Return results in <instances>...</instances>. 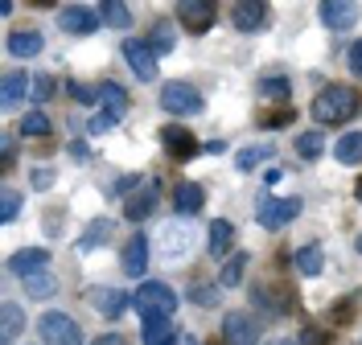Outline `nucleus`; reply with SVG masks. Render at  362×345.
Segmentation results:
<instances>
[{
    "label": "nucleus",
    "instance_id": "obj_1",
    "mask_svg": "<svg viewBox=\"0 0 362 345\" xmlns=\"http://www.w3.org/2000/svg\"><path fill=\"white\" fill-rule=\"evenodd\" d=\"M313 119L321 123V128H338V123H350L354 115L362 111V95L354 91V87H341V83H334V87H325V91L313 95Z\"/></svg>",
    "mask_w": 362,
    "mask_h": 345
},
{
    "label": "nucleus",
    "instance_id": "obj_2",
    "mask_svg": "<svg viewBox=\"0 0 362 345\" xmlns=\"http://www.w3.org/2000/svg\"><path fill=\"white\" fill-rule=\"evenodd\" d=\"M132 308L140 317H173L177 313V292L160 279H144L132 296Z\"/></svg>",
    "mask_w": 362,
    "mask_h": 345
},
{
    "label": "nucleus",
    "instance_id": "obj_3",
    "mask_svg": "<svg viewBox=\"0 0 362 345\" xmlns=\"http://www.w3.org/2000/svg\"><path fill=\"white\" fill-rule=\"evenodd\" d=\"M177 21L194 33V37H202L214 29L218 21V0H177Z\"/></svg>",
    "mask_w": 362,
    "mask_h": 345
},
{
    "label": "nucleus",
    "instance_id": "obj_4",
    "mask_svg": "<svg viewBox=\"0 0 362 345\" xmlns=\"http://www.w3.org/2000/svg\"><path fill=\"white\" fill-rule=\"evenodd\" d=\"M160 107L169 115H198L206 107L194 83H165L160 87Z\"/></svg>",
    "mask_w": 362,
    "mask_h": 345
},
{
    "label": "nucleus",
    "instance_id": "obj_5",
    "mask_svg": "<svg viewBox=\"0 0 362 345\" xmlns=\"http://www.w3.org/2000/svg\"><path fill=\"white\" fill-rule=\"evenodd\" d=\"M37 333H42L45 345H83V329L66 313H45L37 321Z\"/></svg>",
    "mask_w": 362,
    "mask_h": 345
},
{
    "label": "nucleus",
    "instance_id": "obj_6",
    "mask_svg": "<svg viewBox=\"0 0 362 345\" xmlns=\"http://www.w3.org/2000/svg\"><path fill=\"white\" fill-rule=\"evenodd\" d=\"M296 214H300V198H264L255 206V222L264 230H280V226H288Z\"/></svg>",
    "mask_w": 362,
    "mask_h": 345
},
{
    "label": "nucleus",
    "instance_id": "obj_7",
    "mask_svg": "<svg viewBox=\"0 0 362 345\" xmlns=\"http://www.w3.org/2000/svg\"><path fill=\"white\" fill-rule=\"evenodd\" d=\"M317 17H321L325 29L341 33V29H354V25H358L362 4L358 0H321V4H317Z\"/></svg>",
    "mask_w": 362,
    "mask_h": 345
},
{
    "label": "nucleus",
    "instance_id": "obj_8",
    "mask_svg": "<svg viewBox=\"0 0 362 345\" xmlns=\"http://www.w3.org/2000/svg\"><path fill=\"white\" fill-rule=\"evenodd\" d=\"M124 62L132 66V74L140 83H153V78H157V49L148 46V42L128 37V42H124Z\"/></svg>",
    "mask_w": 362,
    "mask_h": 345
},
{
    "label": "nucleus",
    "instance_id": "obj_9",
    "mask_svg": "<svg viewBox=\"0 0 362 345\" xmlns=\"http://www.w3.org/2000/svg\"><path fill=\"white\" fill-rule=\"evenodd\" d=\"M230 25L239 33H259L268 25V0H235L230 4Z\"/></svg>",
    "mask_w": 362,
    "mask_h": 345
},
{
    "label": "nucleus",
    "instance_id": "obj_10",
    "mask_svg": "<svg viewBox=\"0 0 362 345\" xmlns=\"http://www.w3.org/2000/svg\"><path fill=\"white\" fill-rule=\"evenodd\" d=\"M223 341L226 345H259V321L251 313H226L223 317Z\"/></svg>",
    "mask_w": 362,
    "mask_h": 345
},
{
    "label": "nucleus",
    "instance_id": "obj_11",
    "mask_svg": "<svg viewBox=\"0 0 362 345\" xmlns=\"http://www.w3.org/2000/svg\"><path fill=\"white\" fill-rule=\"evenodd\" d=\"M157 243H160V259H185V251L194 247V230L185 222H165Z\"/></svg>",
    "mask_w": 362,
    "mask_h": 345
},
{
    "label": "nucleus",
    "instance_id": "obj_12",
    "mask_svg": "<svg viewBox=\"0 0 362 345\" xmlns=\"http://www.w3.org/2000/svg\"><path fill=\"white\" fill-rule=\"evenodd\" d=\"M160 148L173 157V161H189L194 152H198V140L189 128H181V123H165L160 128Z\"/></svg>",
    "mask_w": 362,
    "mask_h": 345
},
{
    "label": "nucleus",
    "instance_id": "obj_13",
    "mask_svg": "<svg viewBox=\"0 0 362 345\" xmlns=\"http://www.w3.org/2000/svg\"><path fill=\"white\" fill-rule=\"evenodd\" d=\"M99 13H90L87 4H66L62 13H58V25H62V33H74V37H87L99 29Z\"/></svg>",
    "mask_w": 362,
    "mask_h": 345
},
{
    "label": "nucleus",
    "instance_id": "obj_14",
    "mask_svg": "<svg viewBox=\"0 0 362 345\" xmlns=\"http://www.w3.org/2000/svg\"><path fill=\"white\" fill-rule=\"evenodd\" d=\"M87 300L95 304V313L107 317V321H115V317L128 308V292H115V288H90Z\"/></svg>",
    "mask_w": 362,
    "mask_h": 345
},
{
    "label": "nucleus",
    "instance_id": "obj_15",
    "mask_svg": "<svg viewBox=\"0 0 362 345\" xmlns=\"http://www.w3.org/2000/svg\"><path fill=\"white\" fill-rule=\"evenodd\" d=\"M49 267V251L45 247H25L8 259V272L13 276H33V272H45Z\"/></svg>",
    "mask_w": 362,
    "mask_h": 345
},
{
    "label": "nucleus",
    "instance_id": "obj_16",
    "mask_svg": "<svg viewBox=\"0 0 362 345\" xmlns=\"http://www.w3.org/2000/svg\"><path fill=\"white\" fill-rule=\"evenodd\" d=\"M157 193H160L157 185H144V189L128 193V198H124V214H128L132 222H144V218L157 210Z\"/></svg>",
    "mask_w": 362,
    "mask_h": 345
},
{
    "label": "nucleus",
    "instance_id": "obj_17",
    "mask_svg": "<svg viewBox=\"0 0 362 345\" xmlns=\"http://www.w3.org/2000/svg\"><path fill=\"white\" fill-rule=\"evenodd\" d=\"M124 272L132 279H140L148 272V238L144 234H132L128 238V247H124Z\"/></svg>",
    "mask_w": 362,
    "mask_h": 345
},
{
    "label": "nucleus",
    "instance_id": "obj_18",
    "mask_svg": "<svg viewBox=\"0 0 362 345\" xmlns=\"http://www.w3.org/2000/svg\"><path fill=\"white\" fill-rule=\"evenodd\" d=\"M202 206H206V189L198 181H181L177 189H173V210H177L181 218H185V214H198Z\"/></svg>",
    "mask_w": 362,
    "mask_h": 345
},
{
    "label": "nucleus",
    "instance_id": "obj_19",
    "mask_svg": "<svg viewBox=\"0 0 362 345\" xmlns=\"http://www.w3.org/2000/svg\"><path fill=\"white\" fill-rule=\"evenodd\" d=\"M144 345H177L173 317H144Z\"/></svg>",
    "mask_w": 362,
    "mask_h": 345
},
{
    "label": "nucleus",
    "instance_id": "obj_20",
    "mask_svg": "<svg viewBox=\"0 0 362 345\" xmlns=\"http://www.w3.org/2000/svg\"><path fill=\"white\" fill-rule=\"evenodd\" d=\"M45 46V37L37 29H17V33H8V54L13 58H37Z\"/></svg>",
    "mask_w": 362,
    "mask_h": 345
},
{
    "label": "nucleus",
    "instance_id": "obj_21",
    "mask_svg": "<svg viewBox=\"0 0 362 345\" xmlns=\"http://www.w3.org/2000/svg\"><path fill=\"white\" fill-rule=\"evenodd\" d=\"M99 103H103V111L115 115V119L128 115V91H124L119 83H99Z\"/></svg>",
    "mask_w": 362,
    "mask_h": 345
},
{
    "label": "nucleus",
    "instance_id": "obj_22",
    "mask_svg": "<svg viewBox=\"0 0 362 345\" xmlns=\"http://www.w3.org/2000/svg\"><path fill=\"white\" fill-rule=\"evenodd\" d=\"M230 243H235V226H230L226 218H218V222H210V238H206V251L214 255V259H226V251H230Z\"/></svg>",
    "mask_w": 362,
    "mask_h": 345
},
{
    "label": "nucleus",
    "instance_id": "obj_23",
    "mask_svg": "<svg viewBox=\"0 0 362 345\" xmlns=\"http://www.w3.org/2000/svg\"><path fill=\"white\" fill-rule=\"evenodd\" d=\"M251 304L264 308L268 317H284V313H288V300H280V292H272L268 284H255V288H251Z\"/></svg>",
    "mask_w": 362,
    "mask_h": 345
},
{
    "label": "nucleus",
    "instance_id": "obj_24",
    "mask_svg": "<svg viewBox=\"0 0 362 345\" xmlns=\"http://www.w3.org/2000/svg\"><path fill=\"white\" fill-rule=\"evenodd\" d=\"M21 284H25V296L29 300H49L58 292V279L49 276V267L45 272H33V276H21Z\"/></svg>",
    "mask_w": 362,
    "mask_h": 345
},
{
    "label": "nucleus",
    "instance_id": "obj_25",
    "mask_svg": "<svg viewBox=\"0 0 362 345\" xmlns=\"http://www.w3.org/2000/svg\"><path fill=\"white\" fill-rule=\"evenodd\" d=\"M334 157H338V164H362V132H346L334 144Z\"/></svg>",
    "mask_w": 362,
    "mask_h": 345
},
{
    "label": "nucleus",
    "instance_id": "obj_26",
    "mask_svg": "<svg viewBox=\"0 0 362 345\" xmlns=\"http://www.w3.org/2000/svg\"><path fill=\"white\" fill-rule=\"evenodd\" d=\"M243 272H247V255L235 251L223 263V272H218V288H239V284H243Z\"/></svg>",
    "mask_w": 362,
    "mask_h": 345
},
{
    "label": "nucleus",
    "instance_id": "obj_27",
    "mask_svg": "<svg viewBox=\"0 0 362 345\" xmlns=\"http://www.w3.org/2000/svg\"><path fill=\"white\" fill-rule=\"evenodd\" d=\"M99 17H103V25H112V29H128L132 25V13H128L124 0H99Z\"/></svg>",
    "mask_w": 362,
    "mask_h": 345
},
{
    "label": "nucleus",
    "instance_id": "obj_28",
    "mask_svg": "<svg viewBox=\"0 0 362 345\" xmlns=\"http://www.w3.org/2000/svg\"><path fill=\"white\" fill-rule=\"evenodd\" d=\"M276 157V144H251V148H243L239 157H235V164L243 169V173H251V169H259L264 161H272Z\"/></svg>",
    "mask_w": 362,
    "mask_h": 345
},
{
    "label": "nucleus",
    "instance_id": "obj_29",
    "mask_svg": "<svg viewBox=\"0 0 362 345\" xmlns=\"http://www.w3.org/2000/svg\"><path fill=\"white\" fill-rule=\"evenodd\" d=\"M112 238V218H95L87 226V234L78 238V251H95V247H103Z\"/></svg>",
    "mask_w": 362,
    "mask_h": 345
},
{
    "label": "nucleus",
    "instance_id": "obj_30",
    "mask_svg": "<svg viewBox=\"0 0 362 345\" xmlns=\"http://www.w3.org/2000/svg\"><path fill=\"white\" fill-rule=\"evenodd\" d=\"M296 272H300V276H321V263H325V259H321V247H317V243H309V247H300V251H296Z\"/></svg>",
    "mask_w": 362,
    "mask_h": 345
},
{
    "label": "nucleus",
    "instance_id": "obj_31",
    "mask_svg": "<svg viewBox=\"0 0 362 345\" xmlns=\"http://www.w3.org/2000/svg\"><path fill=\"white\" fill-rule=\"evenodd\" d=\"M0 321H4V329H0V333H4V345H13L17 341V333H21V325H25V313L8 300V304L0 308Z\"/></svg>",
    "mask_w": 362,
    "mask_h": 345
},
{
    "label": "nucleus",
    "instance_id": "obj_32",
    "mask_svg": "<svg viewBox=\"0 0 362 345\" xmlns=\"http://www.w3.org/2000/svg\"><path fill=\"white\" fill-rule=\"evenodd\" d=\"M25 91H29V78L25 74H4V91H0V103L4 107H17L25 99Z\"/></svg>",
    "mask_w": 362,
    "mask_h": 345
},
{
    "label": "nucleus",
    "instance_id": "obj_33",
    "mask_svg": "<svg viewBox=\"0 0 362 345\" xmlns=\"http://www.w3.org/2000/svg\"><path fill=\"white\" fill-rule=\"evenodd\" d=\"M54 132V123H49V115L45 111H29L21 119V136H33V140H45Z\"/></svg>",
    "mask_w": 362,
    "mask_h": 345
},
{
    "label": "nucleus",
    "instance_id": "obj_34",
    "mask_svg": "<svg viewBox=\"0 0 362 345\" xmlns=\"http://www.w3.org/2000/svg\"><path fill=\"white\" fill-rule=\"evenodd\" d=\"M296 152L305 157V161H313L325 152V132H305V136H296Z\"/></svg>",
    "mask_w": 362,
    "mask_h": 345
},
{
    "label": "nucleus",
    "instance_id": "obj_35",
    "mask_svg": "<svg viewBox=\"0 0 362 345\" xmlns=\"http://www.w3.org/2000/svg\"><path fill=\"white\" fill-rule=\"evenodd\" d=\"M173 42H177V37H173V25H169V21H157V25H153V33H148V46L157 49V54H169V49H173Z\"/></svg>",
    "mask_w": 362,
    "mask_h": 345
},
{
    "label": "nucleus",
    "instance_id": "obj_36",
    "mask_svg": "<svg viewBox=\"0 0 362 345\" xmlns=\"http://www.w3.org/2000/svg\"><path fill=\"white\" fill-rule=\"evenodd\" d=\"M259 95H264V99H293V83L280 78V74H276V78H264V83H259Z\"/></svg>",
    "mask_w": 362,
    "mask_h": 345
},
{
    "label": "nucleus",
    "instance_id": "obj_37",
    "mask_svg": "<svg viewBox=\"0 0 362 345\" xmlns=\"http://www.w3.org/2000/svg\"><path fill=\"white\" fill-rule=\"evenodd\" d=\"M189 300L202 304V308H214V304H218V288H214V284H194V288H189Z\"/></svg>",
    "mask_w": 362,
    "mask_h": 345
},
{
    "label": "nucleus",
    "instance_id": "obj_38",
    "mask_svg": "<svg viewBox=\"0 0 362 345\" xmlns=\"http://www.w3.org/2000/svg\"><path fill=\"white\" fill-rule=\"evenodd\" d=\"M296 119L293 107H280V111H268V115H259V128H288Z\"/></svg>",
    "mask_w": 362,
    "mask_h": 345
},
{
    "label": "nucleus",
    "instance_id": "obj_39",
    "mask_svg": "<svg viewBox=\"0 0 362 345\" xmlns=\"http://www.w3.org/2000/svg\"><path fill=\"white\" fill-rule=\"evenodd\" d=\"M17 214H21V193H17V189H4V202H0V218H4V222H13Z\"/></svg>",
    "mask_w": 362,
    "mask_h": 345
},
{
    "label": "nucleus",
    "instance_id": "obj_40",
    "mask_svg": "<svg viewBox=\"0 0 362 345\" xmlns=\"http://www.w3.org/2000/svg\"><path fill=\"white\" fill-rule=\"evenodd\" d=\"M29 91H33L37 103H45V99L54 95V78H49V74H33V78H29Z\"/></svg>",
    "mask_w": 362,
    "mask_h": 345
},
{
    "label": "nucleus",
    "instance_id": "obj_41",
    "mask_svg": "<svg viewBox=\"0 0 362 345\" xmlns=\"http://www.w3.org/2000/svg\"><path fill=\"white\" fill-rule=\"evenodd\" d=\"M112 123H119V119H115V115H90V123H87V132L90 136H103V132H107V128H112Z\"/></svg>",
    "mask_w": 362,
    "mask_h": 345
},
{
    "label": "nucleus",
    "instance_id": "obj_42",
    "mask_svg": "<svg viewBox=\"0 0 362 345\" xmlns=\"http://www.w3.org/2000/svg\"><path fill=\"white\" fill-rule=\"evenodd\" d=\"M300 345H329V333H321L317 325H309V329L300 333Z\"/></svg>",
    "mask_w": 362,
    "mask_h": 345
},
{
    "label": "nucleus",
    "instance_id": "obj_43",
    "mask_svg": "<svg viewBox=\"0 0 362 345\" xmlns=\"http://www.w3.org/2000/svg\"><path fill=\"white\" fill-rule=\"evenodd\" d=\"M346 62H350V74H358V78H362V42H354V46H350Z\"/></svg>",
    "mask_w": 362,
    "mask_h": 345
},
{
    "label": "nucleus",
    "instance_id": "obj_44",
    "mask_svg": "<svg viewBox=\"0 0 362 345\" xmlns=\"http://www.w3.org/2000/svg\"><path fill=\"white\" fill-rule=\"evenodd\" d=\"M70 95H74L78 103H95V99H99V91H90V87H83V83H70Z\"/></svg>",
    "mask_w": 362,
    "mask_h": 345
},
{
    "label": "nucleus",
    "instance_id": "obj_45",
    "mask_svg": "<svg viewBox=\"0 0 362 345\" xmlns=\"http://www.w3.org/2000/svg\"><path fill=\"white\" fill-rule=\"evenodd\" d=\"M54 185V169H37L33 173V189H49Z\"/></svg>",
    "mask_w": 362,
    "mask_h": 345
},
{
    "label": "nucleus",
    "instance_id": "obj_46",
    "mask_svg": "<svg viewBox=\"0 0 362 345\" xmlns=\"http://www.w3.org/2000/svg\"><path fill=\"white\" fill-rule=\"evenodd\" d=\"M13 157H17V140L4 136V169H13Z\"/></svg>",
    "mask_w": 362,
    "mask_h": 345
},
{
    "label": "nucleus",
    "instance_id": "obj_47",
    "mask_svg": "<svg viewBox=\"0 0 362 345\" xmlns=\"http://www.w3.org/2000/svg\"><path fill=\"white\" fill-rule=\"evenodd\" d=\"M90 345H128V337H119V333H103V337H95Z\"/></svg>",
    "mask_w": 362,
    "mask_h": 345
},
{
    "label": "nucleus",
    "instance_id": "obj_48",
    "mask_svg": "<svg viewBox=\"0 0 362 345\" xmlns=\"http://www.w3.org/2000/svg\"><path fill=\"white\" fill-rule=\"evenodd\" d=\"M0 13L8 17V13H13V0H0Z\"/></svg>",
    "mask_w": 362,
    "mask_h": 345
},
{
    "label": "nucleus",
    "instance_id": "obj_49",
    "mask_svg": "<svg viewBox=\"0 0 362 345\" xmlns=\"http://www.w3.org/2000/svg\"><path fill=\"white\" fill-rule=\"evenodd\" d=\"M272 345H300V341H293V337H280V341H272Z\"/></svg>",
    "mask_w": 362,
    "mask_h": 345
},
{
    "label": "nucleus",
    "instance_id": "obj_50",
    "mask_svg": "<svg viewBox=\"0 0 362 345\" xmlns=\"http://www.w3.org/2000/svg\"><path fill=\"white\" fill-rule=\"evenodd\" d=\"M29 4H37V8H49V4H54V0H29Z\"/></svg>",
    "mask_w": 362,
    "mask_h": 345
},
{
    "label": "nucleus",
    "instance_id": "obj_51",
    "mask_svg": "<svg viewBox=\"0 0 362 345\" xmlns=\"http://www.w3.org/2000/svg\"><path fill=\"white\" fill-rule=\"evenodd\" d=\"M354 193H358V202H362V177H358V185H354Z\"/></svg>",
    "mask_w": 362,
    "mask_h": 345
},
{
    "label": "nucleus",
    "instance_id": "obj_52",
    "mask_svg": "<svg viewBox=\"0 0 362 345\" xmlns=\"http://www.w3.org/2000/svg\"><path fill=\"white\" fill-rule=\"evenodd\" d=\"M185 345H202V341H198V337H185Z\"/></svg>",
    "mask_w": 362,
    "mask_h": 345
},
{
    "label": "nucleus",
    "instance_id": "obj_53",
    "mask_svg": "<svg viewBox=\"0 0 362 345\" xmlns=\"http://www.w3.org/2000/svg\"><path fill=\"white\" fill-rule=\"evenodd\" d=\"M354 247H358V255H362V234H358V238H354Z\"/></svg>",
    "mask_w": 362,
    "mask_h": 345
}]
</instances>
